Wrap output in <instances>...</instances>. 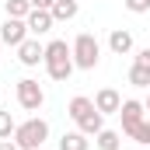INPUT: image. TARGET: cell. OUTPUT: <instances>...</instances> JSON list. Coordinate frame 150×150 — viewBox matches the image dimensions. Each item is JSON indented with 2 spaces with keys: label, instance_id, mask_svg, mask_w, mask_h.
<instances>
[{
  "label": "cell",
  "instance_id": "cell-1",
  "mask_svg": "<svg viewBox=\"0 0 150 150\" xmlns=\"http://www.w3.org/2000/svg\"><path fill=\"white\" fill-rule=\"evenodd\" d=\"M45 70L52 80H67L74 74V45H67L63 38H52L45 45Z\"/></svg>",
  "mask_w": 150,
  "mask_h": 150
},
{
  "label": "cell",
  "instance_id": "cell-2",
  "mask_svg": "<svg viewBox=\"0 0 150 150\" xmlns=\"http://www.w3.org/2000/svg\"><path fill=\"white\" fill-rule=\"evenodd\" d=\"M45 140H49V122L38 119V115L28 119V122H21V126L14 129V143H18L21 150H38Z\"/></svg>",
  "mask_w": 150,
  "mask_h": 150
},
{
  "label": "cell",
  "instance_id": "cell-3",
  "mask_svg": "<svg viewBox=\"0 0 150 150\" xmlns=\"http://www.w3.org/2000/svg\"><path fill=\"white\" fill-rule=\"evenodd\" d=\"M98 56H101V49H98V38L91 35V32H84V35L74 38V67L94 70L98 67Z\"/></svg>",
  "mask_w": 150,
  "mask_h": 150
},
{
  "label": "cell",
  "instance_id": "cell-4",
  "mask_svg": "<svg viewBox=\"0 0 150 150\" xmlns=\"http://www.w3.org/2000/svg\"><path fill=\"white\" fill-rule=\"evenodd\" d=\"M42 101H45V91L38 87V80H32V77L18 80V105H21L25 112H38Z\"/></svg>",
  "mask_w": 150,
  "mask_h": 150
},
{
  "label": "cell",
  "instance_id": "cell-5",
  "mask_svg": "<svg viewBox=\"0 0 150 150\" xmlns=\"http://www.w3.org/2000/svg\"><path fill=\"white\" fill-rule=\"evenodd\" d=\"M25 38H28V21H21V18H7L4 21V28H0V42L4 45H14L18 49Z\"/></svg>",
  "mask_w": 150,
  "mask_h": 150
},
{
  "label": "cell",
  "instance_id": "cell-6",
  "mask_svg": "<svg viewBox=\"0 0 150 150\" xmlns=\"http://www.w3.org/2000/svg\"><path fill=\"white\" fill-rule=\"evenodd\" d=\"M143 115H147V105H143V101H136V98L122 101V108H119V119H122V133H129L136 122H143Z\"/></svg>",
  "mask_w": 150,
  "mask_h": 150
},
{
  "label": "cell",
  "instance_id": "cell-7",
  "mask_svg": "<svg viewBox=\"0 0 150 150\" xmlns=\"http://www.w3.org/2000/svg\"><path fill=\"white\" fill-rule=\"evenodd\" d=\"M18 59H21L25 67H38V63H45V45H38V38H25V42L18 45Z\"/></svg>",
  "mask_w": 150,
  "mask_h": 150
},
{
  "label": "cell",
  "instance_id": "cell-8",
  "mask_svg": "<svg viewBox=\"0 0 150 150\" xmlns=\"http://www.w3.org/2000/svg\"><path fill=\"white\" fill-rule=\"evenodd\" d=\"M94 105H98V112H101V115H112V112H119V108H122V98H119V91L105 87V91H98Z\"/></svg>",
  "mask_w": 150,
  "mask_h": 150
},
{
  "label": "cell",
  "instance_id": "cell-9",
  "mask_svg": "<svg viewBox=\"0 0 150 150\" xmlns=\"http://www.w3.org/2000/svg\"><path fill=\"white\" fill-rule=\"evenodd\" d=\"M25 21H28V32H35V35H45V32H49V28L56 25L49 11H32V14H28Z\"/></svg>",
  "mask_w": 150,
  "mask_h": 150
},
{
  "label": "cell",
  "instance_id": "cell-10",
  "mask_svg": "<svg viewBox=\"0 0 150 150\" xmlns=\"http://www.w3.org/2000/svg\"><path fill=\"white\" fill-rule=\"evenodd\" d=\"M108 45H112V52H119V56H126V52L133 49V35H129L126 28H115L112 35H108Z\"/></svg>",
  "mask_w": 150,
  "mask_h": 150
},
{
  "label": "cell",
  "instance_id": "cell-11",
  "mask_svg": "<svg viewBox=\"0 0 150 150\" xmlns=\"http://www.w3.org/2000/svg\"><path fill=\"white\" fill-rule=\"evenodd\" d=\"M49 14H52V21H70V18H77V0H56L49 7Z\"/></svg>",
  "mask_w": 150,
  "mask_h": 150
},
{
  "label": "cell",
  "instance_id": "cell-12",
  "mask_svg": "<svg viewBox=\"0 0 150 150\" xmlns=\"http://www.w3.org/2000/svg\"><path fill=\"white\" fill-rule=\"evenodd\" d=\"M91 147V140L77 129V133H63V140H59V150H87Z\"/></svg>",
  "mask_w": 150,
  "mask_h": 150
},
{
  "label": "cell",
  "instance_id": "cell-13",
  "mask_svg": "<svg viewBox=\"0 0 150 150\" xmlns=\"http://www.w3.org/2000/svg\"><path fill=\"white\" fill-rule=\"evenodd\" d=\"M94 143H98V147H101V150H119V147H122V136H119L115 129H101Z\"/></svg>",
  "mask_w": 150,
  "mask_h": 150
},
{
  "label": "cell",
  "instance_id": "cell-14",
  "mask_svg": "<svg viewBox=\"0 0 150 150\" xmlns=\"http://www.w3.org/2000/svg\"><path fill=\"white\" fill-rule=\"evenodd\" d=\"M129 84H133V87H150V67L133 63V70H129Z\"/></svg>",
  "mask_w": 150,
  "mask_h": 150
},
{
  "label": "cell",
  "instance_id": "cell-15",
  "mask_svg": "<svg viewBox=\"0 0 150 150\" xmlns=\"http://www.w3.org/2000/svg\"><path fill=\"white\" fill-rule=\"evenodd\" d=\"M28 14H32V4L28 0H7V18H21L25 21Z\"/></svg>",
  "mask_w": 150,
  "mask_h": 150
},
{
  "label": "cell",
  "instance_id": "cell-16",
  "mask_svg": "<svg viewBox=\"0 0 150 150\" xmlns=\"http://www.w3.org/2000/svg\"><path fill=\"white\" fill-rule=\"evenodd\" d=\"M129 136H133L136 143H143V147H147V143H150V122H147V119H143V122H136V126L129 129Z\"/></svg>",
  "mask_w": 150,
  "mask_h": 150
},
{
  "label": "cell",
  "instance_id": "cell-17",
  "mask_svg": "<svg viewBox=\"0 0 150 150\" xmlns=\"http://www.w3.org/2000/svg\"><path fill=\"white\" fill-rule=\"evenodd\" d=\"M18 126H14V119H11V112H0V140H7L11 133H14Z\"/></svg>",
  "mask_w": 150,
  "mask_h": 150
},
{
  "label": "cell",
  "instance_id": "cell-18",
  "mask_svg": "<svg viewBox=\"0 0 150 150\" xmlns=\"http://www.w3.org/2000/svg\"><path fill=\"white\" fill-rule=\"evenodd\" d=\"M126 7H129L133 14H147V11H150V0H126Z\"/></svg>",
  "mask_w": 150,
  "mask_h": 150
},
{
  "label": "cell",
  "instance_id": "cell-19",
  "mask_svg": "<svg viewBox=\"0 0 150 150\" xmlns=\"http://www.w3.org/2000/svg\"><path fill=\"white\" fill-rule=\"evenodd\" d=\"M28 4H32V11H49L56 0H28Z\"/></svg>",
  "mask_w": 150,
  "mask_h": 150
},
{
  "label": "cell",
  "instance_id": "cell-20",
  "mask_svg": "<svg viewBox=\"0 0 150 150\" xmlns=\"http://www.w3.org/2000/svg\"><path fill=\"white\" fill-rule=\"evenodd\" d=\"M136 63H140V67H150V45H147V49H140V52H136Z\"/></svg>",
  "mask_w": 150,
  "mask_h": 150
},
{
  "label": "cell",
  "instance_id": "cell-21",
  "mask_svg": "<svg viewBox=\"0 0 150 150\" xmlns=\"http://www.w3.org/2000/svg\"><path fill=\"white\" fill-rule=\"evenodd\" d=\"M0 150H21L18 143H7V140H0Z\"/></svg>",
  "mask_w": 150,
  "mask_h": 150
},
{
  "label": "cell",
  "instance_id": "cell-22",
  "mask_svg": "<svg viewBox=\"0 0 150 150\" xmlns=\"http://www.w3.org/2000/svg\"><path fill=\"white\" fill-rule=\"evenodd\" d=\"M147 115H150V98H147Z\"/></svg>",
  "mask_w": 150,
  "mask_h": 150
},
{
  "label": "cell",
  "instance_id": "cell-23",
  "mask_svg": "<svg viewBox=\"0 0 150 150\" xmlns=\"http://www.w3.org/2000/svg\"><path fill=\"white\" fill-rule=\"evenodd\" d=\"M0 49H4V42H0Z\"/></svg>",
  "mask_w": 150,
  "mask_h": 150
}]
</instances>
